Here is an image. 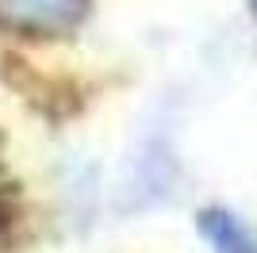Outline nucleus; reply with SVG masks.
Listing matches in <instances>:
<instances>
[{
    "mask_svg": "<svg viewBox=\"0 0 257 253\" xmlns=\"http://www.w3.org/2000/svg\"><path fill=\"white\" fill-rule=\"evenodd\" d=\"M85 0H0V23L27 31H58L81 16Z\"/></svg>",
    "mask_w": 257,
    "mask_h": 253,
    "instance_id": "nucleus-1",
    "label": "nucleus"
},
{
    "mask_svg": "<svg viewBox=\"0 0 257 253\" xmlns=\"http://www.w3.org/2000/svg\"><path fill=\"white\" fill-rule=\"evenodd\" d=\"M253 8H257V0H253Z\"/></svg>",
    "mask_w": 257,
    "mask_h": 253,
    "instance_id": "nucleus-3",
    "label": "nucleus"
},
{
    "mask_svg": "<svg viewBox=\"0 0 257 253\" xmlns=\"http://www.w3.org/2000/svg\"><path fill=\"white\" fill-rule=\"evenodd\" d=\"M200 230L215 245V253H257V238L226 211H207L200 215Z\"/></svg>",
    "mask_w": 257,
    "mask_h": 253,
    "instance_id": "nucleus-2",
    "label": "nucleus"
}]
</instances>
